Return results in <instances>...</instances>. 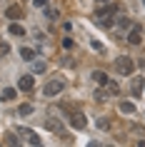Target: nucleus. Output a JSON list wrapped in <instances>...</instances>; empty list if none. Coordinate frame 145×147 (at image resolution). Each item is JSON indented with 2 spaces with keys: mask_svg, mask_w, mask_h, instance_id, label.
<instances>
[{
  "mask_svg": "<svg viewBox=\"0 0 145 147\" xmlns=\"http://www.w3.org/2000/svg\"><path fill=\"white\" fill-rule=\"evenodd\" d=\"M115 70H118L120 75H133V72H135V62L123 55V57H118V60H115Z\"/></svg>",
  "mask_w": 145,
  "mask_h": 147,
  "instance_id": "obj_1",
  "label": "nucleus"
},
{
  "mask_svg": "<svg viewBox=\"0 0 145 147\" xmlns=\"http://www.w3.org/2000/svg\"><path fill=\"white\" fill-rule=\"evenodd\" d=\"M65 90V80H50L45 87H43V95L45 97H55V95H60Z\"/></svg>",
  "mask_w": 145,
  "mask_h": 147,
  "instance_id": "obj_2",
  "label": "nucleus"
},
{
  "mask_svg": "<svg viewBox=\"0 0 145 147\" xmlns=\"http://www.w3.org/2000/svg\"><path fill=\"white\" fill-rule=\"evenodd\" d=\"M43 125H45V130L55 132V135H60V137H68V135H65V130H63V122L58 120V117H45V120H43Z\"/></svg>",
  "mask_w": 145,
  "mask_h": 147,
  "instance_id": "obj_3",
  "label": "nucleus"
},
{
  "mask_svg": "<svg viewBox=\"0 0 145 147\" xmlns=\"http://www.w3.org/2000/svg\"><path fill=\"white\" fill-rule=\"evenodd\" d=\"M125 38H128L130 45H140V42H143V28H140V25H133Z\"/></svg>",
  "mask_w": 145,
  "mask_h": 147,
  "instance_id": "obj_4",
  "label": "nucleus"
},
{
  "mask_svg": "<svg viewBox=\"0 0 145 147\" xmlns=\"http://www.w3.org/2000/svg\"><path fill=\"white\" fill-rule=\"evenodd\" d=\"M68 120H70V125H73L75 130H85V125H88V120H85V115H83V112H73V115H70Z\"/></svg>",
  "mask_w": 145,
  "mask_h": 147,
  "instance_id": "obj_5",
  "label": "nucleus"
},
{
  "mask_svg": "<svg viewBox=\"0 0 145 147\" xmlns=\"http://www.w3.org/2000/svg\"><path fill=\"white\" fill-rule=\"evenodd\" d=\"M33 85H35L33 75H23V78H18V90H23V92H30Z\"/></svg>",
  "mask_w": 145,
  "mask_h": 147,
  "instance_id": "obj_6",
  "label": "nucleus"
},
{
  "mask_svg": "<svg viewBox=\"0 0 145 147\" xmlns=\"http://www.w3.org/2000/svg\"><path fill=\"white\" fill-rule=\"evenodd\" d=\"M95 23H98L100 28H113L115 20H113V15H108V13H95Z\"/></svg>",
  "mask_w": 145,
  "mask_h": 147,
  "instance_id": "obj_7",
  "label": "nucleus"
},
{
  "mask_svg": "<svg viewBox=\"0 0 145 147\" xmlns=\"http://www.w3.org/2000/svg\"><path fill=\"white\" fill-rule=\"evenodd\" d=\"M143 87H145V78H133V85H130L133 97H143Z\"/></svg>",
  "mask_w": 145,
  "mask_h": 147,
  "instance_id": "obj_8",
  "label": "nucleus"
},
{
  "mask_svg": "<svg viewBox=\"0 0 145 147\" xmlns=\"http://www.w3.org/2000/svg\"><path fill=\"white\" fill-rule=\"evenodd\" d=\"M20 132H23V135H25V140H28V142H30L33 147H40V145H43V140H40V137H38V135H35V132H33V130H25V127H23V130H20Z\"/></svg>",
  "mask_w": 145,
  "mask_h": 147,
  "instance_id": "obj_9",
  "label": "nucleus"
},
{
  "mask_svg": "<svg viewBox=\"0 0 145 147\" xmlns=\"http://www.w3.org/2000/svg\"><path fill=\"white\" fill-rule=\"evenodd\" d=\"M93 80H95L98 85H103V87H108V82H110L108 72H103V70H95V72H93Z\"/></svg>",
  "mask_w": 145,
  "mask_h": 147,
  "instance_id": "obj_10",
  "label": "nucleus"
},
{
  "mask_svg": "<svg viewBox=\"0 0 145 147\" xmlns=\"http://www.w3.org/2000/svg\"><path fill=\"white\" fill-rule=\"evenodd\" d=\"M5 18H10V20H18V18H23V8H20V5H10V8L5 10Z\"/></svg>",
  "mask_w": 145,
  "mask_h": 147,
  "instance_id": "obj_11",
  "label": "nucleus"
},
{
  "mask_svg": "<svg viewBox=\"0 0 145 147\" xmlns=\"http://www.w3.org/2000/svg\"><path fill=\"white\" fill-rule=\"evenodd\" d=\"M20 57H23V60L25 62H33V60H35V57H38V53H35V50H33V47H20Z\"/></svg>",
  "mask_w": 145,
  "mask_h": 147,
  "instance_id": "obj_12",
  "label": "nucleus"
},
{
  "mask_svg": "<svg viewBox=\"0 0 145 147\" xmlns=\"http://www.w3.org/2000/svg\"><path fill=\"white\" fill-rule=\"evenodd\" d=\"M93 97H95L98 102H108V100H110V90H108V87H105V90L100 87V90H95V92H93Z\"/></svg>",
  "mask_w": 145,
  "mask_h": 147,
  "instance_id": "obj_13",
  "label": "nucleus"
},
{
  "mask_svg": "<svg viewBox=\"0 0 145 147\" xmlns=\"http://www.w3.org/2000/svg\"><path fill=\"white\" fill-rule=\"evenodd\" d=\"M15 95H18V90H15V87H5V90H3V95H0V100L13 102V100H15Z\"/></svg>",
  "mask_w": 145,
  "mask_h": 147,
  "instance_id": "obj_14",
  "label": "nucleus"
},
{
  "mask_svg": "<svg viewBox=\"0 0 145 147\" xmlns=\"http://www.w3.org/2000/svg\"><path fill=\"white\" fill-rule=\"evenodd\" d=\"M8 32H10V35H18V38H20V35H25V28H23V25H18L15 20H13V23H10V28H8Z\"/></svg>",
  "mask_w": 145,
  "mask_h": 147,
  "instance_id": "obj_15",
  "label": "nucleus"
},
{
  "mask_svg": "<svg viewBox=\"0 0 145 147\" xmlns=\"http://www.w3.org/2000/svg\"><path fill=\"white\" fill-rule=\"evenodd\" d=\"M118 107H120V112H123V115H133V112H135V105H133V102H125V100H123L120 105H118Z\"/></svg>",
  "mask_w": 145,
  "mask_h": 147,
  "instance_id": "obj_16",
  "label": "nucleus"
},
{
  "mask_svg": "<svg viewBox=\"0 0 145 147\" xmlns=\"http://www.w3.org/2000/svg\"><path fill=\"white\" fill-rule=\"evenodd\" d=\"M43 10H45V18H48V20H58V18H60V13H58L55 8H43Z\"/></svg>",
  "mask_w": 145,
  "mask_h": 147,
  "instance_id": "obj_17",
  "label": "nucleus"
},
{
  "mask_svg": "<svg viewBox=\"0 0 145 147\" xmlns=\"http://www.w3.org/2000/svg\"><path fill=\"white\" fill-rule=\"evenodd\" d=\"M33 72H45V62L35 60V62H33Z\"/></svg>",
  "mask_w": 145,
  "mask_h": 147,
  "instance_id": "obj_18",
  "label": "nucleus"
},
{
  "mask_svg": "<svg viewBox=\"0 0 145 147\" xmlns=\"http://www.w3.org/2000/svg\"><path fill=\"white\" fill-rule=\"evenodd\" d=\"M115 23L120 25L123 30H125V28H133V23H130V18H118V20H115Z\"/></svg>",
  "mask_w": 145,
  "mask_h": 147,
  "instance_id": "obj_19",
  "label": "nucleus"
},
{
  "mask_svg": "<svg viewBox=\"0 0 145 147\" xmlns=\"http://www.w3.org/2000/svg\"><path fill=\"white\" fill-rule=\"evenodd\" d=\"M18 112H20V115H33V105H28V102H25V105H20V110H18Z\"/></svg>",
  "mask_w": 145,
  "mask_h": 147,
  "instance_id": "obj_20",
  "label": "nucleus"
},
{
  "mask_svg": "<svg viewBox=\"0 0 145 147\" xmlns=\"http://www.w3.org/2000/svg\"><path fill=\"white\" fill-rule=\"evenodd\" d=\"M108 90H110V95H118V92H120V85L110 80V82H108Z\"/></svg>",
  "mask_w": 145,
  "mask_h": 147,
  "instance_id": "obj_21",
  "label": "nucleus"
},
{
  "mask_svg": "<svg viewBox=\"0 0 145 147\" xmlns=\"http://www.w3.org/2000/svg\"><path fill=\"white\" fill-rule=\"evenodd\" d=\"M8 53H10V45L8 42H0V57H8Z\"/></svg>",
  "mask_w": 145,
  "mask_h": 147,
  "instance_id": "obj_22",
  "label": "nucleus"
},
{
  "mask_svg": "<svg viewBox=\"0 0 145 147\" xmlns=\"http://www.w3.org/2000/svg\"><path fill=\"white\" fill-rule=\"evenodd\" d=\"M5 142H8V145H20V140H18L15 135H10V132L5 135Z\"/></svg>",
  "mask_w": 145,
  "mask_h": 147,
  "instance_id": "obj_23",
  "label": "nucleus"
},
{
  "mask_svg": "<svg viewBox=\"0 0 145 147\" xmlns=\"http://www.w3.org/2000/svg\"><path fill=\"white\" fill-rule=\"evenodd\" d=\"M48 3H50V0H33L35 8H48Z\"/></svg>",
  "mask_w": 145,
  "mask_h": 147,
  "instance_id": "obj_24",
  "label": "nucleus"
},
{
  "mask_svg": "<svg viewBox=\"0 0 145 147\" xmlns=\"http://www.w3.org/2000/svg\"><path fill=\"white\" fill-rule=\"evenodd\" d=\"M90 45H93V47H95V50H98V53H105V47H103V45H100V42H98V40H90Z\"/></svg>",
  "mask_w": 145,
  "mask_h": 147,
  "instance_id": "obj_25",
  "label": "nucleus"
},
{
  "mask_svg": "<svg viewBox=\"0 0 145 147\" xmlns=\"http://www.w3.org/2000/svg\"><path fill=\"white\" fill-rule=\"evenodd\" d=\"M63 47H65V50H70V47H73V40H70V38H63Z\"/></svg>",
  "mask_w": 145,
  "mask_h": 147,
  "instance_id": "obj_26",
  "label": "nucleus"
},
{
  "mask_svg": "<svg viewBox=\"0 0 145 147\" xmlns=\"http://www.w3.org/2000/svg\"><path fill=\"white\" fill-rule=\"evenodd\" d=\"M108 125H110L108 120H98V127H100V130H108Z\"/></svg>",
  "mask_w": 145,
  "mask_h": 147,
  "instance_id": "obj_27",
  "label": "nucleus"
},
{
  "mask_svg": "<svg viewBox=\"0 0 145 147\" xmlns=\"http://www.w3.org/2000/svg\"><path fill=\"white\" fill-rule=\"evenodd\" d=\"M103 3H110V0H98V5H103Z\"/></svg>",
  "mask_w": 145,
  "mask_h": 147,
  "instance_id": "obj_28",
  "label": "nucleus"
},
{
  "mask_svg": "<svg viewBox=\"0 0 145 147\" xmlns=\"http://www.w3.org/2000/svg\"><path fill=\"white\" fill-rule=\"evenodd\" d=\"M140 67H143V70H145V60H143V62H140Z\"/></svg>",
  "mask_w": 145,
  "mask_h": 147,
  "instance_id": "obj_29",
  "label": "nucleus"
},
{
  "mask_svg": "<svg viewBox=\"0 0 145 147\" xmlns=\"http://www.w3.org/2000/svg\"><path fill=\"white\" fill-rule=\"evenodd\" d=\"M143 3H145V0H143Z\"/></svg>",
  "mask_w": 145,
  "mask_h": 147,
  "instance_id": "obj_30",
  "label": "nucleus"
}]
</instances>
